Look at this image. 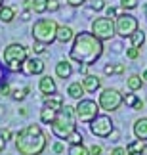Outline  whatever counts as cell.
<instances>
[{"label": "cell", "instance_id": "6da1fadb", "mask_svg": "<svg viewBox=\"0 0 147 155\" xmlns=\"http://www.w3.org/2000/svg\"><path fill=\"white\" fill-rule=\"evenodd\" d=\"M103 54V40L97 38L92 31L78 33L73 38V46L69 52V59L78 61V65H92L96 63Z\"/></svg>", "mask_w": 147, "mask_h": 155}, {"label": "cell", "instance_id": "7a4b0ae2", "mask_svg": "<svg viewBox=\"0 0 147 155\" xmlns=\"http://www.w3.org/2000/svg\"><path fill=\"white\" fill-rule=\"evenodd\" d=\"M14 144L19 155H40L44 153L48 140L40 124H27L14 136Z\"/></svg>", "mask_w": 147, "mask_h": 155}, {"label": "cell", "instance_id": "3957f363", "mask_svg": "<svg viewBox=\"0 0 147 155\" xmlns=\"http://www.w3.org/2000/svg\"><path fill=\"white\" fill-rule=\"evenodd\" d=\"M52 132H54L56 138L59 140H67L71 132L76 130V115H75V107L71 105H63L59 111H57L56 121L50 124Z\"/></svg>", "mask_w": 147, "mask_h": 155}, {"label": "cell", "instance_id": "277c9868", "mask_svg": "<svg viewBox=\"0 0 147 155\" xmlns=\"http://www.w3.org/2000/svg\"><path fill=\"white\" fill-rule=\"evenodd\" d=\"M2 65L4 69L11 71V73H17V71L23 69V65L27 61V48L19 42H11L4 48L2 52Z\"/></svg>", "mask_w": 147, "mask_h": 155}, {"label": "cell", "instance_id": "5b68a950", "mask_svg": "<svg viewBox=\"0 0 147 155\" xmlns=\"http://www.w3.org/2000/svg\"><path fill=\"white\" fill-rule=\"evenodd\" d=\"M57 23L52 19V17H42V19H37L34 25L31 29L33 40H38V42L44 44H52L54 40H57Z\"/></svg>", "mask_w": 147, "mask_h": 155}, {"label": "cell", "instance_id": "8992f818", "mask_svg": "<svg viewBox=\"0 0 147 155\" xmlns=\"http://www.w3.org/2000/svg\"><path fill=\"white\" fill-rule=\"evenodd\" d=\"M115 27H117V35H119V37L130 38L139 29V23H138V19L134 15L126 14V10L120 8V14L117 15V19H115Z\"/></svg>", "mask_w": 147, "mask_h": 155}, {"label": "cell", "instance_id": "52a82bcc", "mask_svg": "<svg viewBox=\"0 0 147 155\" xmlns=\"http://www.w3.org/2000/svg\"><path fill=\"white\" fill-rule=\"evenodd\" d=\"M99 104L94 102V100H78V104L75 105V115L78 123H92L94 119L99 115Z\"/></svg>", "mask_w": 147, "mask_h": 155}, {"label": "cell", "instance_id": "ba28073f", "mask_svg": "<svg viewBox=\"0 0 147 155\" xmlns=\"http://www.w3.org/2000/svg\"><path fill=\"white\" fill-rule=\"evenodd\" d=\"M90 31L96 35L97 38H101V40H109V38H113L115 35H117L115 19H113V17H107V15H103V17H96V19L92 21V29H90Z\"/></svg>", "mask_w": 147, "mask_h": 155}, {"label": "cell", "instance_id": "9c48e42d", "mask_svg": "<svg viewBox=\"0 0 147 155\" xmlns=\"http://www.w3.org/2000/svg\"><path fill=\"white\" fill-rule=\"evenodd\" d=\"M97 104L103 111H117L124 104V96H122L117 88H103V90L99 92Z\"/></svg>", "mask_w": 147, "mask_h": 155}, {"label": "cell", "instance_id": "30bf717a", "mask_svg": "<svg viewBox=\"0 0 147 155\" xmlns=\"http://www.w3.org/2000/svg\"><path fill=\"white\" fill-rule=\"evenodd\" d=\"M113 130H115V123L109 115H97L90 123V132L97 138H107Z\"/></svg>", "mask_w": 147, "mask_h": 155}, {"label": "cell", "instance_id": "8fae6325", "mask_svg": "<svg viewBox=\"0 0 147 155\" xmlns=\"http://www.w3.org/2000/svg\"><path fill=\"white\" fill-rule=\"evenodd\" d=\"M23 71L31 77H37V75H42L44 73V61L40 58H27L25 65H23Z\"/></svg>", "mask_w": 147, "mask_h": 155}, {"label": "cell", "instance_id": "7c38bea8", "mask_svg": "<svg viewBox=\"0 0 147 155\" xmlns=\"http://www.w3.org/2000/svg\"><path fill=\"white\" fill-rule=\"evenodd\" d=\"M82 86L86 88L88 94H94V92H97L99 88H101V79H99L97 75L88 73V75H84V79H82Z\"/></svg>", "mask_w": 147, "mask_h": 155}, {"label": "cell", "instance_id": "4fadbf2b", "mask_svg": "<svg viewBox=\"0 0 147 155\" xmlns=\"http://www.w3.org/2000/svg\"><path fill=\"white\" fill-rule=\"evenodd\" d=\"M132 130H134V136H136V138L147 142V117H139V119H136V121H134Z\"/></svg>", "mask_w": 147, "mask_h": 155}, {"label": "cell", "instance_id": "5bb4252c", "mask_svg": "<svg viewBox=\"0 0 147 155\" xmlns=\"http://www.w3.org/2000/svg\"><path fill=\"white\" fill-rule=\"evenodd\" d=\"M38 90L42 96H50V94H56V81L52 77H40L38 81Z\"/></svg>", "mask_w": 147, "mask_h": 155}, {"label": "cell", "instance_id": "9a60e30c", "mask_svg": "<svg viewBox=\"0 0 147 155\" xmlns=\"http://www.w3.org/2000/svg\"><path fill=\"white\" fill-rule=\"evenodd\" d=\"M73 75V67H71V61L69 59H61V61L56 63V77H59V79H69V77Z\"/></svg>", "mask_w": 147, "mask_h": 155}, {"label": "cell", "instance_id": "2e32d148", "mask_svg": "<svg viewBox=\"0 0 147 155\" xmlns=\"http://www.w3.org/2000/svg\"><path fill=\"white\" fill-rule=\"evenodd\" d=\"M75 38V31L69 25H59L57 27V40L61 44H67V42H73Z\"/></svg>", "mask_w": 147, "mask_h": 155}, {"label": "cell", "instance_id": "e0dca14e", "mask_svg": "<svg viewBox=\"0 0 147 155\" xmlns=\"http://www.w3.org/2000/svg\"><path fill=\"white\" fill-rule=\"evenodd\" d=\"M44 107H52V109L59 111L63 107V96L61 94H50V96H44Z\"/></svg>", "mask_w": 147, "mask_h": 155}, {"label": "cell", "instance_id": "ac0fdd59", "mask_svg": "<svg viewBox=\"0 0 147 155\" xmlns=\"http://www.w3.org/2000/svg\"><path fill=\"white\" fill-rule=\"evenodd\" d=\"M67 94H69V98H73V100H82L84 98V94H86V88L82 86V82H71L67 88Z\"/></svg>", "mask_w": 147, "mask_h": 155}, {"label": "cell", "instance_id": "d6986e66", "mask_svg": "<svg viewBox=\"0 0 147 155\" xmlns=\"http://www.w3.org/2000/svg\"><path fill=\"white\" fill-rule=\"evenodd\" d=\"M143 150H145V146H143V140H132L130 144L126 146V155H143Z\"/></svg>", "mask_w": 147, "mask_h": 155}, {"label": "cell", "instance_id": "ffe728a7", "mask_svg": "<svg viewBox=\"0 0 147 155\" xmlns=\"http://www.w3.org/2000/svg\"><path fill=\"white\" fill-rule=\"evenodd\" d=\"M143 77L142 75H130L126 79V86L130 88L132 92H138V90H142V86H143Z\"/></svg>", "mask_w": 147, "mask_h": 155}, {"label": "cell", "instance_id": "44dd1931", "mask_svg": "<svg viewBox=\"0 0 147 155\" xmlns=\"http://www.w3.org/2000/svg\"><path fill=\"white\" fill-rule=\"evenodd\" d=\"M56 117H57V111L52 109V107H42V109H40V123L52 124L56 121Z\"/></svg>", "mask_w": 147, "mask_h": 155}, {"label": "cell", "instance_id": "7402d4cb", "mask_svg": "<svg viewBox=\"0 0 147 155\" xmlns=\"http://www.w3.org/2000/svg\"><path fill=\"white\" fill-rule=\"evenodd\" d=\"M15 19V10L10 6H0V21L2 23H11Z\"/></svg>", "mask_w": 147, "mask_h": 155}, {"label": "cell", "instance_id": "603a6c76", "mask_svg": "<svg viewBox=\"0 0 147 155\" xmlns=\"http://www.w3.org/2000/svg\"><path fill=\"white\" fill-rule=\"evenodd\" d=\"M143 42H145V33L142 31V29H138V31L130 37V44H132V46H136V48H142Z\"/></svg>", "mask_w": 147, "mask_h": 155}, {"label": "cell", "instance_id": "cb8c5ba5", "mask_svg": "<svg viewBox=\"0 0 147 155\" xmlns=\"http://www.w3.org/2000/svg\"><path fill=\"white\" fill-rule=\"evenodd\" d=\"M69 155H92L90 147H84L82 144H71L69 146Z\"/></svg>", "mask_w": 147, "mask_h": 155}, {"label": "cell", "instance_id": "d4e9b609", "mask_svg": "<svg viewBox=\"0 0 147 155\" xmlns=\"http://www.w3.org/2000/svg\"><path fill=\"white\" fill-rule=\"evenodd\" d=\"M31 10L34 14H44V12H48V0H33Z\"/></svg>", "mask_w": 147, "mask_h": 155}, {"label": "cell", "instance_id": "484cf974", "mask_svg": "<svg viewBox=\"0 0 147 155\" xmlns=\"http://www.w3.org/2000/svg\"><path fill=\"white\" fill-rule=\"evenodd\" d=\"M29 96V86H23V88H15V90H11V100H15V102H21V100H25Z\"/></svg>", "mask_w": 147, "mask_h": 155}, {"label": "cell", "instance_id": "4316f807", "mask_svg": "<svg viewBox=\"0 0 147 155\" xmlns=\"http://www.w3.org/2000/svg\"><path fill=\"white\" fill-rule=\"evenodd\" d=\"M139 6L138 0H120V8L122 10H126V12H130V10H136Z\"/></svg>", "mask_w": 147, "mask_h": 155}, {"label": "cell", "instance_id": "83f0119b", "mask_svg": "<svg viewBox=\"0 0 147 155\" xmlns=\"http://www.w3.org/2000/svg\"><path fill=\"white\" fill-rule=\"evenodd\" d=\"M88 6L94 12H101V10H105V0H88Z\"/></svg>", "mask_w": 147, "mask_h": 155}, {"label": "cell", "instance_id": "f1b7e54d", "mask_svg": "<svg viewBox=\"0 0 147 155\" xmlns=\"http://www.w3.org/2000/svg\"><path fill=\"white\" fill-rule=\"evenodd\" d=\"M82 132H78V130H75V132H71V136L67 138V142L69 144H82Z\"/></svg>", "mask_w": 147, "mask_h": 155}, {"label": "cell", "instance_id": "f546056e", "mask_svg": "<svg viewBox=\"0 0 147 155\" xmlns=\"http://www.w3.org/2000/svg\"><path fill=\"white\" fill-rule=\"evenodd\" d=\"M0 96H11V88L6 81H0Z\"/></svg>", "mask_w": 147, "mask_h": 155}, {"label": "cell", "instance_id": "4dcf8cb0", "mask_svg": "<svg viewBox=\"0 0 147 155\" xmlns=\"http://www.w3.org/2000/svg\"><path fill=\"white\" fill-rule=\"evenodd\" d=\"M46 46H48V44L34 40V44H33V52H34V54H46Z\"/></svg>", "mask_w": 147, "mask_h": 155}, {"label": "cell", "instance_id": "1f68e13d", "mask_svg": "<svg viewBox=\"0 0 147 155\" xmlns=\"http://www.w3.org/2000/svg\"><path fill=\"white\" fill-rule=\"evenodd\" d=\"M126 58H128V59H138V58H139V48H136V46H130V48L126 50Z\"/></svg>", "mask_w": 147, "mask_h": 155}, {"label": "cell", "instance_id": "d6a6232c", "mask_svg": "<svg viewBox=\"0 0 147 155\" xmlns=\"http://www.w3.org/2000/svg\"><path fill=\"white\" fill-rule=\"evenodd\" d=\"M136 94H134V92H130V94H126V96H124V104L126 105H130V107H134V104H136Z\"/></svg>", "mask_w": 147, "mask_h": 155}, {"label": "cell", "instance_id": "836d02e7", "mask_svg": "<svg viewBox=\"0 0 147 155\" xmlns=\"http://www.w3.org/2000/svg\"><path fill=\"white\" fill-rule=\"evenodd\" d=\"M119 14H120V10L113 8V6H109V8H105V15H107V17H117Z\"/></svg>", "mask_w": 147, "mask_h": 155}, {"label": "cell", "instance_id": "e575fe53", "mask_svg": "<svg viewBox=\"0 0 147 155\" xmlns=\"http://www.w3.org/2000/svg\"><path fill=\"white\" fill-rule=\"evenodd\" d=\"M59 10V0H48V12H57Z\"/></svg>", "mask_w": 147, "mask_h": 155}, {"label": "cell", "instance_id": "d590c367", "mask_svg": "<svg viewBox=\"0 0 147 155\" xmlns=\"http://www.w3.org/2000/svg\"><path fill=\"white\" fill-rule=\"evenodd\" d=\"M107 140H111V142H119L120 140V130H113V132H111L109 136H107Z\"/></svg>", "mask_w": 147, "mask_h": 155}, {"label": "cell", "instance_id": "8d00e7d4", "mask_svg": "<svg viewBox=\"0 0 147 155\" xmlns=\"http://www.w3.org/2000/svg\"><path fill=\"white\" fill-rule=\"evenodd\" d=\"M103 73L107 75V77L115 75V65H113V63H107V65H105V67H103Z\"/></svg>", "mask_w": 147, "mask_h": 155}, {"label": "cell", "instance_id": "74e56055", "mask_svg": "<svg viewBox=\"0 0 147 155\" xmlns=\"http://www.w3.org/2000/svg\"><path fill=\"white\" fill-rule=\"evenodd\" d=\"M52 150H54V153H63L65 151V146H63L61 142H56V144L52 146Z\"/></svg>", "mask_w": 147, "mask_h": 155}, {"label": "cell", "instance_id": "f35d334b", "mask_svg": "<svg viewBox=\"0 0 147 155\" xmlns=\"http://www.w3.org/2000/svg\"><path fill=\"white\" fill-rule=\"evenodd\" d=\"M101 151H103V147H101V146H97V144L90 146V153H92V155H101Z\"/></svg>", "mask_w": 147, "mask_h": 155}, {"label": "cell", "instance_id": "ab89813d", "mask_svg": "<svg viewBox=\"0 0 147 155\" xmlns=\"http://www.w3.org/2000/svg\"><path fill=\"white\" fill-rule=\"evenodd\" d=\"M84 2H86V0H67V4L71 6V8H80Z\"/></svg>", "mask_w": 147, "mask_h": 155}, {"label": "cell", "instance_id": "60d3db41", "mask_svg": "<svg viewBox=\"0 0 147 155\" xmlns=\"http://www.w3.org/2000/svg\"><path fill=\"white\" fill-rule=\"evenodd\" d=\"M111 155H126V147H113Z\"/></svg>", "mask_w": 147, "mask_h": 155}, {"label": "cell", "instance_id": "b9f144b4", "mask_svg": "<svg viewBox=\"0 0 147 155\" xmlns=\"http://www.w3.org/2000/svg\"><path fill=\"white\" fill-rule=\"evenodd\" d=\"M31 14H33V10H23L21 12V21H29L31 19Z\"/></svg>", "mask_w": 147, "mask_h": 155}, {"label": "cell", "instance_id": "7bdbcfd3", "mask_svg": "<svg viewBox=\"0 0 147 155\" xmlns=\"http://www.w3.org/2000/svg\"><path fill=\"white\" fill-rule=\"evenodd\" d=\"M0 136H2V138H4L6 142H8V140L11 138V130H10V128H2V132H0Z\"/></svg>", "mask_w": 147, "mask_h": 155}, {"label": "cell", "instance_id": "ee69618b", "mask_svg": "<svg viewBox=\"0 0 147 155\" xmlns=\"http://www.w3.org/2000/svg\"><path fill=\"white\" fill-rule=\"evenodd\" d=\"M124 73V63H117L115 65V75H122Z\"/></svg>", "mask_w": 147, "mask_h": 155}, {"label": "cell", "instance_id": "f6af8a7d", "mask_svg": "<svg viewBox=\"0 0 147 155\" xmlns=\"http://www.w3.org/2000/svg\"><path fill=\"white\" fill-rule=\"evenodd\" d=\"M143 100H136V104H134V107H132V109H136V111H142L143 109Z\"/></svg>", "mask_w": 147, "mask_h": 155}, {"label": "cell", "instance_id": "bcb514c9", "mask_svg": "<svg viewBox=\"0 0 147 155\" xmlns=\"http://www.w3.org/2000/svg\"><path fill=\"white\" fill-rule=\"evenodd\" d=\"M4 147H6V140L2 138V136H0V153L4 151Z\"/></svg>", "mask_w": 147, "mask_h": 155}, {"label": "cell", "instance_id": "7dc6e473", "mask_svg": "<svg viewBox=\"0 0 147 155\" xmlns=\"http://www.w3.org/2000/svg\"><path fill=\"white\" fill-rule=\"evenodd\" d=\"M142 77H143V81L147 82V69H145V71H143V73H142Z\"/></svg>", "mask_w": 147, "mask_h": 155}, {"label": "cell", "instance_id": "c3c4849f", "mask_svg": "<svg viewBox=\"0 0 147 155\" xmlns=\"http://www.w3.org/2000/svg\"><path fill=\"white\" fill-rule=\"evenodd\" d=\"M143 14H145V17H147V4L143 6Z\"/></svg>", "mask_w": 147, "mask_h": 155}, {"label": "cell", "instance_id": "681fc988", "mask_svg": "<svg viewBox=\"0 0 147 155\" xmlns=\"http://www.w3.org/2000/svg\"><path fill=\"white\" fill-rule=\"evenodd\" d=\"M2 73H4V71H2V65H0V79H2Z\"/></svg>", "mask_w": 147, "mask_h": 155}, {"label": "cell", "instance_id": "f907efd6", "mask_svg": "<svg viewBox=\"0 0 147 155\" xmlns=\"http://www.w3.org/2000/svg\"><path fill=\"white\" fill-rule=\"evenodd\" d=\"M143 155H147V147H145V150H143Z\"/></svg>", "mask_w": 147, "mask_h": 155}, {"label": "cell", "instance_id": "816d5d0a", "mask_svg": "<svg viewBox=\"0 0 147 155\" xmlns=\"http://www.w3.org/2000/svg\"><path fill=\"white\" fill-rule=\"evenodd\" d=\"M0 6H2V0H0Z\"/></svg>", "mask_w": 147, "mask_h": 155}]
</instances>
